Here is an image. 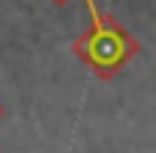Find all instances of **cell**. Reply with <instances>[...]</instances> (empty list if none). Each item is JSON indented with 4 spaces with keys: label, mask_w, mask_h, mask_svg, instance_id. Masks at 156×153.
<instances>
[{
    "label": "cell",
    "mask_w": 156,
    "mask_h": 153,
    "mask_svg": "<svg viewBox=\"0 0 156 153\" xmlns=\"http://www.w3.org/2000/svg\"><path fill=\"white\" fill-rule=\"evenodd\" d=\"M95 23H98V20H95ZM122 55H124L122 38H119L113 29H104L98 23V26H95V35L90 38V58H93L95 64H101V67H113Z\"/></svg>",
    "instance_id": "1"
}]
</instances>
